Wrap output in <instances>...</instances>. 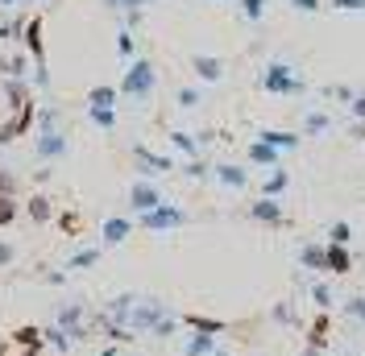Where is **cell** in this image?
Wrapping results in <instances>:
<instances>
[{
    "mask_svg": "<svg viewBox=\"0 0 365 356\" xmlns=\"http://www.w3.org/2000/svg\"><path fill=\"white\" fill-rule=\"evenodd\" d=\"M312 298H316V307H319V311H332V303H336V298H332V286H328V282H316V286H312Z\"/></svg>",
    "mask_w": 365,
    "mask_h": 356,
    "instance_id": "7402d4cb",
    "label": "cell"
},
{
    "mask_svg": "<svg viewBox=\"0 0 365 356\" xmlns=\"http://www.w3.org/2000/svg\"><path fill=\"white\" fill-rule=\"evenodd\" d=\"M96 261H100V248H79L67 266H71V269H88V266H96Z\"/></svg>",
    "mask_w": 365,
    "mask_h": 356,
    "instance_id": "cb8c5ba5",
    "label": "cell"
},
{
    "mask_svg": "<svg viewBox=\"0 0 365 356\" xmlns=\"http://www.w3.org/2000/svg\"><path fill=\"white\" fill-rule=\"evenodd\" d=\"M216 178H220V187H228V191H241L250 182V174L241 166H216Z\"/></svg>",
    "mask_w": 365,
    "mask_h": 356,
    "instance_id": "2e32d148",
    "label": "cell"
},
{
    "mask_svg": "<svg viewBox=\"0 0 365 356\" xmlns=\"http://www.w3.org/2000/svg\"><path fill=\"white\" fill-rule=\"evenodd\" d=\"M361 13H365V0H361Z\"/></svg>",
    "mask_w": 365,
    "mask_h": 356,
    "instance_id": "ee69618b",
    "label": "cell"
},
{
    "mask_svg": "<svg viewBox=\"0 0 365 356\" xmlns=\"http://www.w3.org/2000/svg\"><path fill=\"white\" fill-rule=\"evenodd\" d=\"M250 216H253L257 224H270V228H282V224H287L282 203H278V199H266V195H262L257 203H250Z\"/></svg>",
    "mask_w": 365,
    "mask_h": 356,
    "instance_id": "ba28073f",
    "label": "cell"
},
{
    "mask_svg": "<svg viewBox=\"0 0 365 356\" xmlns=\"http://www.w3.org/2000/svg\"><path fill=\"white\" fill-rule=\"evenodd\" d=\"M137 224H141L145 232H170V228H182V224H187V211L175 207V203H162V207H154V211L137 216Z\"/></svg>",
    "mask_w": 365,
    "mask_h": 356,
    "instance_id": "3957f363",
    "label": "cell"
},
{
    "mask_svg": "<svg viewBox=\"0 0 365 356\" xmlns=\"http://www.w3.org/2000/svg\"><path fill=\"white\" fill-rule=\"evenodd\" d=\"M349 112H353V120H361V125H365V95H353Z\"/></svg>",
    "mask_w": 365,
    "mask_h": 356,
    "instance_id": "8d00e7d4",
    "label": "cell"
},
{
    "mask_svg": "<svg viewBox=\"0 0 365 356\" xmlns=\"http://www.w3.org/2000/svg\"><path fill=\"white\" fill-rule=\"evenodd\" d=\"M100 356H116V348H104V352H100Z\"/></svg>",
    "mask_w": 365,
    "mask_h": 356,
    "instance_id": "60d3db41",
    "label": "cell"
},
{
    "mask_svg": "<svg viewBox=\"0 0 365 356\" xmlns=\"http://www.w3.org/2000/svg\"><path fill=\"white\" fill-rule=\"evenodd\" d=\"M88 116L100 125V129H116V112L113 108H88Z\"/></svg>",
    "mask_w": 365,
    "mask_h": 356,
    "instance_id": "4316f807",
    "label": "cell"
},
{
    "mask_svg": "<svg viewBox=\"0 0 365 356\" xmlns=\"http://www.w3.org/2000/svg\"><path fill=\"white\" fill-rule=\"evenodd\" d=\"M166 315H170V311H166L162 303H154V298H145V303H133V315H129V332L154 335V328H158Z\"/></svg>",
    "mask_w": 365,
    "mask_h": 356,
    "instance_id": "5b68a950",
    "label": "cell"
},
{
    "mask_svg": "<svg viewBox=\"0 0 365 356\" xmlns=\"http://www.w3.org/2000/svg\"><path fill=\"white\" fill-rule=\"evenodd\" d=\"M200 100H204V95H200V88H182L179 91V108H195Z\"/></svg>",
    "mask_w": 365,
    "mask_h": 356,
    "instance_id": "4dcf8cb0",
    "label": "cell"
},
{
    "mask_svg": "<svg viewBox=\"0 0 365 356\" xmlns=\"http://www.w3.org/2000/svg\"><path fill=\"white\" fill-rule=\"evenodd\" d=\"M237 4H241L245 21H262V13H266V0H237Z\"/></svg>",
    "mask_w": 365,
    "mask_h": 356,
    "instance_id": "d4e9b609",
    "label": "cell"
},
{
    "mask_svg": "<svg viewBox=\"0 0 365 356\" xmlns=\"http://www.w3.org/2000/svg\"><path fill=\"white\" fill-rule=\"evenodd\" d=\"M299 261L307 269H324L328 273V245H303L299 248Z\"/></svg>",
    "mask_w": 365,
    "mask_h": 356,
    "instance_id": "9a60e30c",
    "label": "cell"
},
{
    "mask_svg": "<svg viewBox=\"0 0 365 356\" xmlns=\"http://www.w3.org/2000/svg\"><path fill=\"white\" fill-rule=\"evenodd\" d=\"M29 216H34L38 224L50 220V199H42V195H38V199H29Z\"/></svg>",
    "mask_w": 365,
    "mask_h": 356,
    "instance_id": "f1b7e54d",
    "label": "cell"
},
{
    "mask_svg": "<svg viewBox=\"0 0 365 356\" xmlns=\"http://www.w3.org/2000/svg\"><path fill=\"white\" fill-rule=\"evenodd\" d=\"M4 4H21V0H4Z\"/></svg>",
    "mask_w": 365,
    "mask_h": 356,
    "instance_id": "b9f144b4",
    "label": "cell"
},
{
    "mask_svg": "<svg viewBox=\"0 0 365 356\" xmlns=\"http://www.w3.org/2000/svg\"><path fill=\"white\" fill-rule=\"evenodd\" d=\"M162 191L150 182V178H137L133 187H129V207H133L137 216H145V211H154V207H162Z\"/></svg>",
    "mask_w": 365,
    "mask_h": 356,
    "instance_id": "8992f818",
    "label": "cell"
},
{
    "mask_svg": "<svg viewBox=\"0 0 365 356\" xmlns=\"http://www.w3.org/2000/svg\"><path fill=\"white\" fill-rule=\"evenodd\" d=\"M129 232H133V220H125V216H113V220H104V228H100L104 245H120Z\"/></svg>",
    "mask_w": 365,
    "mask_h": 356,
    "instance_id": "7c38bea8",
    "label": "cell"
},
{
    "mask_svg": "<svg viewBox=\"0 0 365 356\" xmlns=\"http://www.w3.org/2000/svg\"><path fill=\"white\" fill-rule=\"evenodd\" d=\"M182 323H187L191 332H204V335H216V332H225V328H228L225 319H204V315H187Z\"/></svg>",
    "mask_w": 365,
    "mask_h": 356,
    "instance_id": "ac0fdd59",
    "label": "cell"
},
{
    "mask_svg": "<svg viewBox=\"0 0 365 356\" xmlns=\"http://www.w3.org/2000/svg\"><path fill=\"white\" fill-rule=\"evenodd\" d=\"M245 157H250L253 166H266V170H278V150L274 145H266V141H250V150H245Z\"/></svg>",
    "mask_w": 365,
    "mask_h": 356,
    "instance_id": "30bf717a",
    "label": "cell"
},
{
    "mask_svg": "<svg viewBox=\"0 0 365 356\" xmlns=\"http://www.w3.org/2000/svg\"><path fill=\"white\" fill-rule=\"evenodd\" d=\"M225 4H237V0H225Z\"/></svg>",
    "mask_w": 365,
    "mask_h": 356,
    "instance_id": "7bdbcfd3",
    "label": "cell"
},
{
    "mask_svg": "<svg viewBox=\"0 0 365 356\" xmlns=\"http://www.w3.org/2000/svg\"><path fill=\"white\" fill-rule=\"evenodd\" d=\"M116 100H120V88H113V83H100L88 91V108H116Z\"/></svg>",
    "mask_w": 365,
    "mask_h": 356,
    "instance_id": "4fadbf2b",
    "label": "cell"
},
{
    "mask_svg": "<svg viewBox=\"0 0 365 356\" xmlns=\"http://www.w3.org/2000/svg\"><path fill=\"white\" fill-rule=\"evenodd\" d=\"M328 95H332V100H341V104H353V95H357V91L349 88V83H336V88H328Z\"/></svg>",
    "mask_w": 365,
    "mask_h": 356,
    "instance_id": "1f68e13d",
    "label": "cell"
},
{
    "mask_svg": "<svg viewBox=\"0 0 365 356\" xmlns=\"http://www.w3.org/2000/svg\"><path fill=\"white\" fill-rule=\"evenodd\" d=\"M262 88L270 91V95H303L307 79H299L295 67H287V63H270V67L262 70Z\"/></svg>",
    "mask_w": 365,
    "mask_h": 356,
    "instance_id": "7a4b0ae2",
    "label": "cell"
},
{
    "mask_svg": "<svg viewBox=\"0 0 365 356\" xmlns=\"http://www.w3.org/2000/svg\"><path fill=\"white\" fill-rule=\"evenodd\" d=\"M212 356H220V352H212Z\"/></svg>",
    "mask_w": 365,
    "mask_h": 356,
    "instance_id": "f6af8a7d",
    "label": "cell"
},
{
    "mask_svg": "<svg viewBox=\"0 0 365 356\" xmlns=\"http://www.w3.org/2000/svg\"><path fill=\"white\" fill-rule=\"evenodd\" d=\"M104 4H108V9H129V13L137 17V9H141V4H150V0H104Z\"/></svg>",
    "mask_w": 365,
    "mask_h": 356,
    "instance_id": "e575fe53",
    "label": "cell"
},
{
    "mask_svg": "<svg viewBox=\"0 0 365 356\" xmlns=\"http://www.w3.org/2000/svg\"><path fill=\"white\" fill-rule=\"evenodd\" d=\"M154 88H158L154 63H150V58H133L129 70H125V79H120V95H125V100H150Z\"/></svg>",
    "mask_w": 365,
    "mask_h": 356,
    "instance_id": "6da1fadb",
    "label": "cell"
},
{
    "mask_svg": "<svg viewBox=\"0 0 365 356\" xmlns=\"http://www.w3.org/2000/svg\"><path fill=\"white\" fill-rule=\"evenodd\" d=\"M341 307H344V315H349V319H357V323L365 328V298H361V294H357V298H344Z\"/></svg>",
    "mask_w": 365,
    "mask_h": 356,
    "instance_id": "484cf974",
    "label": "cell"
},
{
    "mask_svg": "<svg viewBox=\"0 0 365 356\" xmlns=\"http://www.w3.org/2000/svg\"><path fill=\"white\" fill-rule=\"evenodd\" d=\"M287 187H291V174L278 166V170H270V174H266V182H262V195H266V199H282V191H287Z\"/></svg>",
    "mask_w": 365,
    "mask_h": 356,
    "instance_id": "5bb4252c",
    "label": "cell"
},
{
    "mask_svg": "<svg viewBox=\"0 0 365 356\" xmlns=\"http://www.w3.org/2000/svg\"><path fill=\"white\" fill-rule=\"evenodd\" d=\"M353 269V257L344 245H328V273H349Z\"/></svg>",
    "mask_w": 365,
    "mask_h": 356,
    "instance_id": "e0dca14e",
    "label": "cell"
},
{
    "mask_svg": "<svg viewBox=\"0 0 365 356\" xmlns=\"http://www.w3.org/2000/svg\"><path fill=\"white\" fill-rule=\"evenodd\" d=\"M46 340H50V344H54V348H63V352H67L71 344H75V340H71V335L63 332V328H50V332H46Z\"/></svg>",
    "mask_w": 365,
    "mask_h": 356,
    "instance_id": "f546056e",
    "label": "cell"
},
{
    "mask_svg": "<svg viewBox=\"0 0 365 356\" xmlns=\"http://www.w3.org/2000/svg\"><path fill=\"white\" fill-rule=\"evenodd\" d=\"M332 9H341V13H349V9H361V0H332Z\"/></svg>",
    "mask_w": 365,
    "mask_h": 356,
    "instance_id": "ab89813d",
    "label": "cell"
},
{
    "mask_svg": "<svg viewBox=\"0 0 365 356\" xmlns=\"http://www.w3.org/2000/svg\"><path fill=\"white\" fill-rule=\"evenodd\" d=\"M191 70H195L204 83H216V79L225 75V63H220V58H212V54H195V58H191Z\"/></svg>",
    "mask_w": 365,
    "mask_h": 356,
    "instance_id": "8fae6325",
    "label": "cell"
},
{
    "mask_svg": "<svg viewBox=\"0 0 365 356\" xmlns=\"http://www.w3.org/2000/svg\"><path fill=\"white\" fill-rule=\"evenodd\" d=\"M116 50H120V58H133V33H129V29H125V33H120V38H116Z\"/></svg>",
    "mask_w": 365,
    "mask_h": 356,
    "instance_id": "d6a6232c",
    "label": "cell"
},
{
    "mask_svg": "<svg viewBox=\"0 0 365 356\" xmlns=\"http://www.w3.org/2000/svg\"><path fill=\"white\" fill-rule=\"evenodd\" d=\"M13 216H17L13 199H4V195H0V228H4V224H13Z\"/></svg>",
    "mask_w": 365,
    "mask_h": 356,
    "instance_id": "836d02e7",
    "label": "cell"
},
{
    "mask_svg": "<svg viewBox=\"0 0 365 356\" xmlns=\"http://www.w3.org/2000/svg\"><path fill=\"white\" fill-rule=\"evenodd\" d=\"M13 261H17V248L9 245V241H0V269H4V266H13Z\"/></svg>",
    "mask_w": 365,
    "mask_h": 356,
    "instance_id": "d590c367",
    "label": "cell"
},
{
    "mask_svg": "<svg viewBox=\"0 0 365 356\" xmlns=\"http://www.w3.org/2000/svg\"><path fill=\"white\" fill-rule=\"evenodd\" d=\"M291 4H295L299 13H316V9H324L319 0H291Z\"/></svg>",
    "mask_w": 365,
    "mask_h": 356,
    "instance_id": "f35d334b",
    "label": "cell"
},
{
    "mask_svg": "<svg viewBox=\"0 0 365 356\" xmlns=\"http://www.w3.org/2000/svg\"><path fill=\"white\" fill-rule=\"evenodd\" d=\"M212 352H216V335L191 332V340H187V356H212Z\"/></svg>",
    "mask_w": 365,
    "mask_h": 356,
    "instance_id": "d6986e66",
    "label": "cell"
},
{
    "mask_svg": "<svg viewBox=\"0 0 365 356\" xmlns=\"http://www.w3.org/2000/svg\"><path fill=\"white\" fill-rule=\"evenodd\" d=\"M67 154V137L54 129V112H42V129H38V157L54 162Z\"/></svg>",
    "mask_w": 365,
    "mask_h": 356,
    "instance_id": "277c9868",
    "label": "cell"
},
{
    "mask_svg": "<svg viewBox=\"0 0 365 356\" xmlns=\"http://www.w3.org/2000/svg\"><path fill=\"white\" fill-rule=\"evenodd\" d=\"M299 137H303V133H291V129H262L257 141H266V145H274L278 154H287V150H295V145H299Z\"/></svg>",
    "mask_w": 365,
    "mask_h": 356,
    "instance_id": "9c48e42d",
    "label": "cell"
},
{
    "mask_svg": "<svg viewBox=\"0 0 365 356\" xmlns=\"http://www.w3.org/2000/svg\"><path fill=\"white\" fill-rule=\"evenodd\" d=\"M133 162L141 166V174L145 178H158V174H166V170H175V157L154 154V150H145V145H137L133 150Z\"/></svg>",
    "mask_w": 365,
    "mask_h": 356,
    "instance_id": "52a82bcc",
    "label": "cell"
},
{
    "mask_svg": "<svg viewBox=\"0 0 365 356\" xmlns=\"http://www.w3.org/2000/svg\"><path fill=\"white\" fill-rule=\"evenodd\" d=\"M349 241H353V228H349L344 220L328 228V245H344V248H349Z\"/></svg>",
    "mask_w": 365,
    "mask_h": 356,
    "instance_id": "603a6c76",
    "label": "cell"
},
{
    "mask_svg": "<svg viewBox=\"0 0 365 356\" xmlns=\"http://www.w3.org/2000/svg\"><path fill=\"white\" fill-rule=\"evenodd\" d=\"M328 112H307L303 116V137H319V133H328Z\"/></svg>",
    "mask_w": 365,
    "mask_h": 356,
    "instance_id": "ffe728a7",
    "label": "cell"
},
{
    "mask_svg": "<svg viewBox=\"0 0 365 356\" xmlns=\"http://www.w3.org/2000/svg\"><path fill=\"white\" fill-rule=\"evenodd\" d=\"M170 145H175L179 154H187V157H195V154H200V141H195L191 133H170Z\"/></svg>",
    "mask_w": 365,
    "mask_h": 356,
    "instance_id": "44dd1931",
    "label": "cell"
},
{
    "mask_svg": "<svg viewBox=\"0 0 365 356\" xmlns=\"http://www.w3.org/2000/svg\"><path fill=\"white\" fill-rule=\"evenodd\" d=\"M182 174H187V178H207V174H212V166H207V162H200V157H187Z\"/></svg>",
    "mask_w": 365,
    "mask_h": 356,
    "instance_id": "83f0119b",
    "label": "cell"
},
{
    "mask_svg": "<svg viewBox=\"0 0 365 356\" xmlns=\"http://www.w3.org/2000/svg\"><path fill=\"white\" fill-rule=\"evenodd\" d=\"M274 319H278V323H295V311H291L287 303H278V307H274Z\"/></svg>",
    "mask_w": 365,
    "mask_h": 356,
    "instance_id": "74e56055",
    "label": "cell"
}]
</instances>
